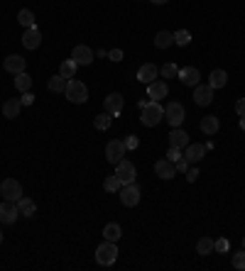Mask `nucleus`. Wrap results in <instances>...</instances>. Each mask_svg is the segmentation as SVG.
Returning a JSON list of instances; mask_svg holds the SVG:
<instances>
[{
  "mask_svg": "<svg viewBox=\"0 0 245 271\" xmlns=\"http://www.w3.org/2000/svg\"><path fill=\"white\" fill-rule=\"evenodd\" d=\"M162 118H164V110H162V105L157 103V100H150L145 108H142V125L145 127H154V125H159L162 122Z\"/></svg>",
  "mask_w": 245,
  "mask_h": 271,
  "instance_id": "1",
  "label": "nucleus"
},
{
  "mask_svg": "<svg viewBox=\"0 0 245 271\" xmlns=\"http://www.w3.org/2000/svg\"><path fill=\"white\" fill-rule=\"evenodd\" d=\"M66 100H71V103H86L89 100V88L81 83V81H76V78H69V83H66Z\"/></svg>",
  "mask_w": 245,
  "mask_h": 271,
  "instance_id": "2",
  "label": "nucleus"
},
{
  "mask_svg": "<svg viewBox=\"0 0 245 271\" xmlns=\"http://www.w3.org/2000/svg\"><path fill=\"white\" fill-rule=\"evenodd\" d=\"M116 259H118V247H116V242L106 240L96 249V262H98L101 267H111Z\"/></svg>",
  "mask_w": 245,
  "mask_h": 271,
  "instance_id": "3",
  "label": "nucleus"
},
{
  "mask_svg": "<svg viewBox=\"0 0 245 271\" xmlns=\"http://www.w3.org/2000/svg\"><path fill=\"white\" fill-rule=\"evenodd\" d=\"M0 193H2L5 201L17 203V201L22 198V186H20V181L17 179H5L2 183H0Z\"/></svg>",
  "mask_w": 245,
  "mask_h": 271,
  "instance_id": "4",
  "label": "nucleus"
},
{
  "mask_svg": "<svg viewBox=\"0 0 245 271\" xmlns=\"http://www.w3.org/2000/svg\"><path fill=\"white\" fill-rule=\"evenodd\" d=\"M121 201H122V205H127V208H135L140 203V188H137L135 181L121 186Z\"/></svg>",
  "mask_w": 245,
  "mask_h": 271,
  "instance_id": "5",
  "label": "nucleus"
},
{
  "mask_svg": "<svg viewBox=\"0 0 245 271\" xmlns=\"http://www.w3.org/2000/svg\"><path fill=\"white\" fill-rule=\"evenodd\" d=\"M164 118H167V122H169L172 127H182L184 118H186V110H184L182 103H169V105L164 108Z\"/></svg>",
  "mask_w": 245,
  "mask_h": 271,
  "instance_id": "6",
  "label": "nucleus"
},
{
  "mask_svg": "<svg viewBox=\"0 0 245 271\" xmlns=\"http://www.w3.org/2000/svg\"><path fill=\"white\" fill-rule=\"evenodd\" d=\"M125 142L122 139H111L108 142V147H106V159L111 161V164H118L122 161V156H125Z\"/></svg>",
  "mask_w": 245,
  "mask_h": 271,
  "instance_id": "7",
  "label": "nucleus"
},
{
  "mask_svg": "<svg viewBox=\"0 0 245 271\" xmlns=\"http://www.w3.org/2000/svg\"><path fill=\"white\" fill-rule=\"evenodd\" d=\"M116 176H118V181H121L122 186L125 183H132L135 181V166H132V161H127V159L118 161L116 164Z\"/></svg>",
  "mask_w": 245,
  "mask_h": 271,
  "instance_id": "8",
  "label": "nucleus"
},
{
  "mask_svg": "<svg viewBox=\"0 0 245 271\" xmlns=\"http://www.w3.org/2000/svg\"><path fill=\"white\" fill-rule=\"evenodd\" d=\"M17 217H20L17 203H12V201H2V203H0V222H5V225H12Z\"/></svg>",
  "mask_w": 245,
  "mask_h": 271,
  "instance_id": "9",
  "label": "nucleus"
},
{
  "mask_svg": "<svg viewBox=\"0 0 245 271\" xmlns=\"http://www.w3.org/2000/svg\"><path fill=\"white\" fill-rule=\"evenodd\" d=\"M211 100H214V88H211L209 83H204V86L196 83V86H194V103H196V105H209Z\"/></svg>",
  "mask_w": 245,
  "mask_h": 271,
  "instance_id": "10",
  "label": "nucleus"
},
{
  "mask_svg": "<svg viewBox=\"0 0 245 271\" xmlns=\"http://www.w3.org/2000/svg\"><path fill=\"white\" fill-rule=\"evenodd\" d=\"M71 59L76 61L79 66H89V64H93V52L86 44H79V47L71 49Z\"/></svg>",
  "mask_w": 245,
  "mask_h": 271,
  "instance_id": "11",
  "label": "nucleus"
},
{
  "mask_svg": "<svg viewBox=\"0 0 245 271\" xmlns=\"http://www.w3.org/2000/svg\"><path fill=\"white\" fill-rule=\"evenodd\" d=\"M154 174H157L159 179L169 181V179H174V174H177V166H174L169 159H159V161L154 164Z\"/></svg>",
  "mask_w": 245,
  "mask_h": 271,
  "instance_id": "12",
  "label": "nucleus"
},
{
  "mask_svg": "<svg viewBox=\"0 0 245 271\" xmlns=\"http://www.w3.org/2000/svg\"><path fill=\"white\" fill-rule=\"evenodd\" d=\"M2 66H5V71H7V73H15V76H17V73H22V71H25L27 61L22 59L20 54H10L7 59L2 61Z\"/></svg>",
  "mask_w": 245,
  "mask_h": 271,
  "instance_id": "13",
  "label": "nucleus"
},
{
  "mask_svg": "<svg viewBox=\"0 0 245 271\" xmlns=\"http://www.w3.org/2000/svg\"><path fill=\"white\" fill-rule=\"evenodd\" d=\"M177 78H182L184 86H196V83L201 81V73H199V68H194V66H184V68H179Z\"/></svg>",
  "mask_w": 245,
  "mask_h": 271,
  "instance_id": "14",
  "label": "nucleus"
},
{
  "mask_svg": "<svg viewBox=\"0 0 245 271\" xmlns=\"http://www.w3.org/2000/svg\"><path fill=\"white\" fill-rule=\"evenodd\" d=\"M122 105H125V98H122L121 93H111L106 98V113H111V115H121Z\"/></svg>",
  "mask_w": 245,
  "mask_h": 271,
  "instance_id": "15",
  "label": "nucleus"
},
{
  "mask_svg": "<svg viewBox=\"0 0 245 271\" xmlns=\"http://www.w3.org/2000/svg\"><path fill=\"white\" fill-rule=\"evenodd\" d=\"M22 44H25V49H37L42 44V32L37 27H27L22 34Z\"/></svg>",
  "mask_w": 245,
  "mask_h": 271,
  "instance_id": "16",
  "label": "nucleus"
},
{
  "mask_svg": "<svg viewBox=\"0 0 245 271\" xmlns=\"http://www.w3.org/2000/svg\"><path fill=\"white\" fill-rule=\"evenodd\" d=\"M20 108H22L20 98H7V100L2 103V115H5L7 120H15V118L20 115Z\"/></svg>",
  "mask_w": 245,
  "mask_h": 271,
  "instance_id": "17",
  "label": "nucleus"
},
{
  "mask_svg": "<svg viewBox=\"0 0 245 271\" xmlns=\"http://www.w3.org/2000/svg\"><path fill=\"white\" fill-rule=\"evenodd\" d=\"M157 73H159V68H157L154 64H145V66H140V71H137V81H140V83H152V81H157Z\"/></svg>",
  "mask_w": 245,
  "mask_h": 271,
  "instance_id": "18",
  "label": "nucleus"
},
{
  "mask_svg": "<svg viewBox=\"0 0 245 271\" xmlns=\"http://www.w3.org/2000/svg\"><path fill=\"white\" fill-rule=\"evenodd\" d=\"M169 147H179V149H186L189 147V135L179 130V127H174L172 132H169Z\"/></svg>",
  "mask_w": 245,
  "mask_h": 271,
  "instance_id": "19",
  "label": "nucleus"
},
{
  "mask_svg": "<svg viewBox=\"0 0 245 271\" xmlns=\"http://www.w3.org/2000/svg\"><path fill=\"white\" fill-rule=\"evenodd\" d=\"M167 93H169V86H167L164 81H152V83H147V95H150L152 100L164 98Z\"/></svg>",
  "mask_w": 245,
  "mask_h": 271,
  "instance_id": "20",
  "label": "nucleus"
},
{
  "mask_svg": "<svg viewBox=\"0 0 245 271\" xmlns=\"http://www.w3.org/2000/svg\"><path fill=\"white\" fill-rule=\"evenodd\" d=\"M204 154H206V147H204V144H189L186 151H184V159L191 161V164H196V161L204 159Z\"/></svg>",
  "mask_w": 245,
  "mask_h": 271,
  "instance_id": "21",
  "label": "nucleus"
},
{
  "mask_svg": "<svg viewBox=\"0 0 245 271\" xmlns=\"http://www.w3.org/2000/svg\"><path fill=\"white\" fill-rule=\"evenodd\" d=\"M199 127H201V132H204V135H216V132H218V127H221V122H218L216 115H206V118H201Z\"/></svg>",
  "mask_w": 245,
  "mask_h": 271,
  "instance_id": "22",
  "label": "nucleus"
},
{
  "mask_svg": "<svg viewBox=\"0 0 245 271\" xmlns=\"http://www.w3.org/2000/svg\"><path fill=\"white\" fill-rule=\"evenodd\" d=\"M226 83H228V73H226L223 68H214L211 76H209V86H211V88H223Z\"/></svg>",
  "mask_w": 245,
  "mask_h": 271,
  "instance_id": "23",
  "label": "nucleus"
},
{
  "mask_svg": "<svg viewBox=\"0 0 245 271\" xmlns=\"http://www.w3.org/2000/svg\"><path fill=\"white\" fill-rule=\"evenodd\" d=\"M103 237H106L108 242H118L122 237L121 225H118V222H108V225L103 227Z\"/></svg>",
  "mask_w": 245,
  "mask_h": 271,
  "instance_id": "24",
  "label": "nucleus"
},
{
  "mask_svg": "<svg viewBox=\"0 0 245 271\" xmlns=\"http://www.w3.org/2000/svg\"><path fill=\"white\" fill-rule=\"evenodd\" d=\"M174 44V34L172 32H157V37H154V47L157 49H167V47H172Z\"/></svg>",
  "mask_w": 245,
  "mask_h": 271,
  "instance_id": "25",
  "label": "nucleus"
},
{
  "mask_svg": "<svg viewBox=\"0 0 245 271\" xmlns=\"http://www.w3.org/2000/svg\"><path fill=\"white\" fill-rule=\"evenodd\" d=\"M66 83H69V78H64V76H52L49 78V83H47V88L52 90V93H64L66 90Z\"/></svg>",
  "mask_w": 245,
  "mask_h": 271,
  "instance_id": "26",
  "label": "nucleus"
},
{
  "mask_svg": "<svg viewBox=\"0 0 245 271\" xmlns=\"http://www.w3.org/2000/svg\"><path fill=\"white\" fill-rule=\"evenodd\" d=\"M17 210H20V215H25V217H32L34 210H37V205H34V201H30V198H20L17 201Z\"/></svg>",
  "mask_w": 245,
  "mask_h": 271,
  "instance_id": "27",
  "label": "nucleus"
},
{
  "mask_svg": "<svg viewBox=\"0 0 245 271\" xmlns=\"http://www.w3.org/2000/svg\"><path fill=\"white\" fill-rule=\"evenodd\" d=\"M15 88L20 90V93H27L32 88V78L27 76V71H22V73L15 76Z\"/></svg>",
  "mask_w": 245,
  "mask_h": 271,
  "instance_id": "28",
  "label": "nucleus"
},
{
  "mask_svg": "<svg viewBox=\"0 0 245 271\" xmlns=\"http://www.w3.org/2000/svg\"><path fill=\"white\" fill-rule=\"evenodd\" d=\"M76 68H79V64L74 59H66V61H61V66H59V73L64 76V78H74V73H76Z\"/></svg>",
  "mask_w": 245,
  "mask_h": 271,
  "instance_id": "29",
  "label": "nucleus"
},
{
  "mask_svg": "<svg viewBox=\"0 0 245 271\" xmlns=\"http://www.w3.org/2000/svg\"><path fill=\"white\" fill-rule=\"evenodd\" d=\"M17 22H20L25 30H27V27H37V25H34L37 20H34V12H32V10H20V12H17Z\"/></svg>",
  "mask_w": 245,
  "mask_h": 271,
  "instance_id": "30",
  "label": "nucleus"
},
{
  "mask_svg": "<svg viewBox=\"0 0 245 271\" xmlns=\"http://www.w3.org/2000/svg\"><path fill=\"white\" fill-rule=\"evenodd\" d=\"M111 122H113V115H111V113H101V115H96L93 127L103 132V130H108V127H111Z\"/></svg>",
  "mask_w": 245,
  "mask_h": 271,
  "instance_id": "31",
  "label": "nucleus"
},
{
  "mask_svg": "<svg viewBox=\"0 0 245 271\" xmlns=\"http://www.w3.org/2000/svg\"><path fill=\"white\" fill-rule=\"evenodd\" d=\"M196 252H199L201 257H206V254H211V252H214V240H209V237H204V240H199V244H196Z\"/></svg>",
  "mask_w": 245,
  "mask_h": 271,
  "instance_id": "32",
  "label": "nucleus"
},
{
  "mask_svg": "<svg viewBox=\"0 0 245 271\" xmlns=\"http://www.w3.org/2000/svg\"><path fill=\"white\" fill-rule=\"evenodd\" d=\"M189 42H191V32H189V30L174 32V44H179V47H186Z\"/></svg>",
  "mask_w": 245,
  "mask_h": 271,
  "instance_id": "33",
  "label": "nucleus"
},
{
  "mask_svg": "<svg viewBox=\"0 0 245 271\" xmlns=\"http://www.w3.org/2000/svg\"><path fill=\"white\" fill-rule=\"evenodd\" d=\"M103 186H106V191H108V193H116V191H121V181H118V176H116V174H113V176H108V179H106V183H103Z\"/></svg>",
  "mask_w": 245,
  "mask_h": 271,
  "instance_id": "34",
  "label": "nucleus"
},
{
  "mask_svg": "<svg viewBox=\"0 0 245 271\" xmlns=\"http://www.w3.org/2000/svg\"><path fill=\"white\" fill-rule=\"evenodd\" d=\"M177 73H179L177 64H164L162 66V78H177Z\"/></svg>",
  "mask_w": 245,
  "mask_h": 271,
  "instance_id": "35",
  "label": "nucleus"
},
{
  "mask_svg": "<svg viewBox=\"0 0 245 271\" xmlns=\"http://www.w3.org/2000/svg\"><path fill=\"white\" fill-rule=\"evenodd\" d=\"M233 267L241 269V271L245 269V249L243 252H238V254H233Z\"/></svg>",
  "mask_w": 245,
  "mask_h": 271,
  "instance_id": "36",
  "label": "nucleus"
},
{
  "mask_svg": "<svg viewBox=\"0 0 245 271\" xmlns=\"http://www.w3.org/2000/svg\"><path fill=\"white\" fill-rule=\"evenodd\" d=\"M167 159H169L172 164H177V161L182 159V149H179V147H169V151H167Z\"/></svg>",
  "mask_w": 245,
  "mask_h": 271,
  "instance_id": "37",
  "label": "nucleus"
},
{
  "mask_svg": "<svg viewBox=\"0 0 245 271\" xmlns=\"http://www.w3.org/2000/svg\"><path fill=\"white\" fill-rule=\"evenodd\" d=\"M137 144H140V142H137L135 135H130V137L125 139V149H137Z\"/></svg>",
  "mask_w": 245,
  "mask_h": 271,
  "instance_id": "38",
  "label": "nucleus"
},
{
  "mask_svg": "<svg viewBox=\"0 0 245 271\" xmlns=\"http://www.w3.org/2000/svg\"><path fill=\"white\" fill-rule=\"evenodd\" d=\"M236 113H238V118H245V98H238V103H236Z\"/></svg>",
  "mask_w": 245,
  "mask_h": 271,
  "instance_id": "39",
  "label": "nucleus"
},
{
  "mask_svg": "<svg viewBox=\"0 0 245 271\" xmlns=\"http://www.w3.org/2000/svg\"><path fill=\"white\" fill-rule=\"evenodd\" d=\"M108 59L111 61H122V49H111V52H108Z\"/></svg>",
  "mask_w": 245,
  "mask_h": 271,
  "instance_id": "40",
  "label": "nucleus"
},
{
  "mask_svg": "<svg viewBox=\"0 0 245 271\" xmlns=\"http://www.w3.org/2000/svg\"><path fill=\"white\" fill-rule=\"evenodd\" d=\"M174 166H177V171H182V174H186V171H189V161H186L184 156L177 161V164H174Z\"/></svg>",
  "mask_w": 245,
  "mask_h": 271,
  "instance_id": "41",
  "label": "nucleus"
},
{
  "mask_svg": "<svg viewBox=\"0 0 245 271\" xmlns=\"http://www.w3.org/2000/svg\"><path fill=\"white\" fill-rule=\"evenodd\" d=\"M20 103H22V105H32V103H34V95H32L30 90H27V93H22V98H20Z\"/></svg>",
  "mask_w": 245,
  "mask_h": 271,
  "instance_id": "42",
  "label": "nucleus"
},
{
  "mask_svg": "<svg viewBox=\"0 0 245 271\" xmlns=\"http://www.w3.org/2000/svg\"><path fill=\"white\" fill-rule=\"evenodd\" d=\"M214 249H218V252H226V249H228V240H216L214 242Z\"/></svg>",
  "mask_w": 245,
  "mask_h": 271,
  "instance_id": "43",
  "label": "nucleus"
},
{
  "mask_svg": "<svg viewBox=\"0 0 245 271\" xmlns=\"http://www.w3.org/2000/svg\"><path fill=\"white\" fill-rule=\"evenodd\" d=\"M196 179H199V171H196V169H189V171H186V181H191V183H194Z\"/></svg>",
  "mask_w": 245,
  "mask_h": 271,
  "instance_id": "44",
  "label": "nucleus"
},
{
  "mask_svg": "<svg viewBox=\"0 0 245 271\" xmlns=\"http://www.w3.org/2000/svg\"><path fill=\"white\" fill-rule=\"evenodd\" d=\"M150 100H152V98H150V95H147V98H140V100H137V108H140V110H142V108H145V105H147V103H150Z\"/></svg>",
  "mask_w": 245,
  "mask_h": 271,
  "instance_id": "45",
  "label": "nucleus"
},
{
  "mask_svg": "<svg viewBox=\"0 0 245 271\" xmlns=\"http://www.w3.org/2000/svg\"><path fill=\"white\" fill-rule=\"evenodd\" d=\"M154 5H164V2H169V0H152Z\"/></svg>",
  "mask_w": 245,
  "mask_h": 271,
  "instance_id": "46",
  "label": "nucleus"
},
{
  "mask_svg": "<svg viewBox=\"0 0 245 271\" xmlns=\"http://www.w3.org/2000/svg\"><path fill=\"white\" fill-rule=\"evenodd\" d=\"M241 130H245V118H241Z\"/></svg>",
  "mask_w": 245,
  "mask_h": 271,
  "instance_id": "47",
  "label": "nucleus"
},
{
  "mask_svg": "<svg viewBox=\"0 0 245 271\" xmlns=\"http://www.w3.org/2000/svg\"><path fill=\"white\" fill-rule=\"evenodd\" d=\"M243 249H245V237H243Z\"/></svg>",
  "mask_w": 245,
  "mask_h": 271,
  "instance_id": "48",
  "label": "nucleus"
},
{
  "mask_svg": "<svg viewBox=\"0 0 245 271\" xmlns=\"http://www.w3.org/2000/svg\"><path fill=\"white\" fill-rule=\"evenodd\" d=\"M0 242H2V232H0Z\"/></svg>",
  "mask_w": 245,
  "mask_h": 271,
  "instance_id": "49",
  "label": "nucleus"
}]
</instances>
